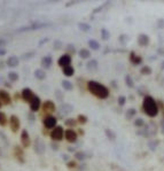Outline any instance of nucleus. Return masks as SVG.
Here are the masks:
<instances>
[{
	"mask_svg": "<svg viewBox=\"0 0 164 171\" xmlns=\"http://www.w3.org/2000/svg\"><path fill=\"white\" fill-rule=\"evenodd\" d=\"M87 87H88V91L99 99H107L109 97L108 87L101 83H98L95 80H90L87 83Z\"/></svg>",
	"mask_w": 164,
	"mask_h": 171,
	"instance_id": "f257e3e1",
	"label": "nucleus"
},
{
	"mask_svg": "<svg viewBox=\"0 0 164 171\" xmlns=\"http://www.w3.org/2000/svg\"><path fill=\"white\" fill-rule=\"evenodd\" d=\"M142 108H144V112H146L149 117H155L158 114L157 102H156V101L154 100V98L151 97V95H146L144 98Z\"/></svg>",
	"mask_w": 164,
	"mask_h": 171,
	"instance_id": "f03ea898",
	"label": "nucleus"
},
{
	"mask_svg": "<svg viewBox=\"0 0 164 171\" xmlns=\"http://www.w3.org/2000/svg\"><path fill=\"white\" fill-rule=\"evenodd\" d=\"M47 26H51V23H30L29 26H21L16 30V32L19 33H23V32H29V31H33V30H39V29H44Z\"/></svg>",
	"mask_w": 164,
	"mask_h": 171,
	"instance_id": "7ed1b4c3",
	"label": "nucleus"
},
{
	"mask_svg": "<svg viewBox=\"0 0 164 171\" xmlns=\"http://www.w3.org/2000/svg\"><path fill=\"white\" fill-rule=\"evenodd\" d=\"M156 132H157V126H156V124L154 122H151L147 125H145L142 128V130H140L137 133L140 134V136H142V137H151V136L156 134Z\"/></svg>",
	"mask_w": 164,
	"mask_h": 171,
	"instance_id": "20e7f679",
	"label": "nucleus"
},
{
	"mask_svg": "<svg viewBox=\"0 0 164 171\" xmlns=\"http://www.w3.org/2000/svg\"><path fill=\"white\" fill-rule=\"evenodd\" d=\"M63 137H64V130H63L62 126H55V128L53 129V131L51 132V138H52L53 140H55V141L62 140Z\"/></svg>",
	"mask_w": 164,
	"mask_h": 171,
	"instance_id": "39448f33",
	"label": "nucleus"
},
{
	"mask_svg": "<svg viewBox=\"0 0 164 171\" xmlns=\"http://www.w3.org/2000/svg\"><path fill=\"white\" fill-rule=\"evenodd\" d=\"M9 126H10V130H12L14 133H16V132L19 131L21 123H20V119H19V117H17L16 115H12V116L9 117Z\"/></svg>",
	"mask_w": 164,
	"mask_h": 171,
	"instance_id": "423d86ee",
	"label": "nucleus"
},
{
	"mask_svg": "<svg viewBox=\"0 0 164 171\" xmlns=\"http://www.w3.org/2000/svg\"><path fill=\"white\" fill-rule=\"evenodd\" d=\"M46 149V146H45V142L43 141V139L40 138H36V141H34V152L37 154H44V152Z\"/></svg>",
	"mask_w": 164,
	"mask_h": 171,
	"instance_id": "0eeeda50",
	"label": "nucleus"
},
{
	"mask_svg": "<svg viewBox=\"0 0 164 171\" xmlns=\"http://www.w3.org/2000/svg\"><path fill=\"white\" fill-rule=\"evenodd\" d=\"M56 123H58V119L52 115H48L46 118L44 119V126L46 129H54L56 126Z\"/></svg>",
	"mask_w": 164,
	"mask_h": 171,
	"instance_id": "6e6552de",
	"label": "nucleus"
},
{
	"mask_svg": "<svg viewBox=\"0 0 164 171\" xmlns=\"http://www.w3.org/2000/svg\"><path fill=\"white\" fill-rule=\"evenodd\" d=\"M40 107H41L40 98L39 97H37V95H34L32 98V100L30 101V109H31V112H38L40 109Z\"/></svg>",
	"mask_w": 164,
	"mask_h": 171,
	"instance_id": "1a4fd4ad",
	"label": "nucleus"
},
{
	"mask_svg": "<svg viewBox=\"0 0 164 171\" xmlns=\"http://www.w3.org/2000/svg\"><path fill=\"white\" fill-rule=\"evenodd\" d=\"M72 112H73V106L70 105V104H62L59 108V114L61 116L71 114Z\"/></svg>",
	"mask_w": 164,
	"mask_h": 171,
	"instance_id": "9d476101",
	"label": "nucleus"
},
{
	"mask_svg": "<svg viewBox=\"0 0 164 171\" xmlns=\"http://www.w3.org/2000/svg\"><path fill=\"white\" fill-rule=\"evenodd\" d=\"M70 63H71V56H70L69 54H63V55H61L59 61H58V64H59L60 67H62V68L70 66Z\"/></svg>",
	"mask_w": 164,
	"mask_h": 171,
	"instance_id": "9b49d317",
	"label": "nucleus"
},
{
	"mask_svg": "<svg viewBox=\"0 0 164 171\" xmlns=\"http://www.w3.org/2000/svg\"><path fill=\"white\" fill-rule=\"evenodd\" d=\"M64 138L69 141V142H75L77 140V132L73 131L72 129H68L64 131Z\"/></svg>",
	"mask_w": 164,
	"mask_h": 171,
	"instance_id": "f8f14e48",
	"label": "nucleus"
},
{
	"mask_svg": "<svg viewBox=\"0 0 164 171\" xmlns=\"http://www.w3.org/2000/svg\"><path fill=\"white\" fill-rule=\"evenodd\" d=\"M0 101L2 105H10V102H12L9 93L5 90H0Z\"/></svg>",
	"mask_w": 164,
	"mask_h": 171,
	"instance_id": "ddd939ff",
	"label": "nucleus"
},
{
	"mask_svg": "<svg viewBox=\"0 0 164 171\" xmlns=\"http://www.w3.org/2000/svg\"><path fill=\"white\" fill-rule=\"evenodd\" d=\"M21 142H22L23 147H29L31 145V139H30V136L26 130H23L21 133Z\"/></svg>",
	"mask_w": 164,
	"mask_h": 171,
	"instance_id": "4468645a",
	"label": "nucleus"
},
{
	"mask_svg": "<svg viewBox=\"0 0 164 171\" xmlns=\"http://www.w3.org/2000/svg\"><path fill=\"white\" fill-rule=\"evenodd\" d=\"M43 109H44V112H46V114H52V112H55V105H54V102L51 101V100H47L44 102V106H43Z\"/></svg>",
	"mask_w": 164,
	"mask_h": 171,
	"instance_id": "2eb2a0df",
	"label": "nucleus"
},
{
	"mask_svg": "<svg viewBox=\"0 0 164 171\" xmlns=\"http://www.w3.org/2000/svg\"><path fill=\"white\" fill-rule=\"evenodd\" d=\"M6 64L9 67V68H16V67H19V64H20V60H19L17 56L12 55V56H9V58L6 60Z\"/></svg>",
	"mask_w": 164,
	"mask_h": 171,
	"instance_id": "dca6fc26",
	"label": "nucleus"
},
{
	"mask_svg": "<svg viewBox=\"0 0 164 171\" xmlns=\"http://www.w3.org/2000/svg\"><path fill=\"white\" fill-rule=\"evenodd\" d=\"M138 44L140 46H148L149 45V37L146 33H140L138 36Z\"/></svg>",
	"mask_w": 164,
	"mask_h": 171,
	"instance_id": "f3484780",
	"label": "nucleus"
},
{
	"mask_svg": "<svg viewBox=\"0 0 164 171\" xmlns=\"http://www.w3.org/2000/svg\"><path fill=\"white\" fill-rule=\"evenodd\" d=\"M53 64V59L51 55H46V56H44L43 59H41V67L44 68V69H49Z\"/></svg>",
	"mask_w": 164,
	"mask_h": 171,
	"instance_id": "a211bd4d",
	"label": "nucleus"
},
{
	"mask_svg": "<svg viewBox=\"0 0 164 171\" xmlns=\"http://www.w3.org/2000/svg\"><path fill=\"white\" fill-rule=\"evenodd\" d=\"M33 97H34V94H33V92L30 88L26 87V88H24V90L22 91V98H23V100L26 101V102H28V101L30 102V101L32 100Z\"/></svg>",
	"mask_w": 164,
	"mask_h": 171,
	"instance_id": "6ab92c4d",
	"label": "nucleus"
},
{
	"mask_svg": "<svg viewBox=\"0 0 164 171\" xmlns=\"http://www.w3.org/2000/svg\"><path fill=\"white\" fill-rule=\"evenodd\" d=\"M34 77L38 79V80H44V79H46L47 75H46V71L44 70V69H41V68H38V69H36L34 70Z\"/></svg>",
	"mask_w": 164,
	"mask_h": 171,
	"instance_id": "aec40b11",
	"label": "nucleus"
},
{
	"mask_svg": "<svg viewBox=\"0 0 164 171\" xmlns=\"http://www.w3.org/2000/svg\"><path fill=\"white\" fill-rule=\"evenodd\" d=\"M130 59H131V62L133 64H136V66H138V64H141V62H142V58L141 56H139L137 55L134 52H132L130 54Z\"/></svg>",
	"mask_w": 164,
	"mask_h": 171,
	"instance_id": "412c9836",
	"label": "nucleus"
},
{
	"mask_svg": "<svg viewBox=\"0 0 164 171\" xmlns=\"http://www.w3.org/2000/svg\"><path fill=\"white\" fill-rule=\"evenodd\" d=\"M98 67H99V63L95 59L88 60V62L86 63V68H87L88 70H97Z\"/></svg>",
	"mask_w": 164,
	"mask_h": 171,
	"instance_id": "4be33fe9",
	"label": "nucleus"
},
{
	"mask_svg": "<svg viewBox=\"0 0 164 171\" xmlns=\"http://www.w3.org/2000/svg\"><path fill=\"white\" fill-rule=\"evenodd\" d=\"M62 73L67 77H71V76H73V74H75V69L71 66L64 67V68H62Z\"/></svg>",
	"mask_w": 164,
	"mask_h": 171,
	"instance_id": "5701e85b",
	"label": "nucleus"
},
{
	"mask_svg": "<svg viewBox=\"0 0 164 171\" xmlns=\"http://www.w3.org/2000/svg\"><path fill=\"white\" fill-rule=\"evenodd\" d=\"M80 59L85 60V59H90L91 58V52L87 50V48H82L80 51L78 52Z\"/></svg>",
	"mask_w": 164,
	"mask_h": 171,
	"instance_id": "b1692460",
	"label": "nucleus"
},
{
	"mask_svg": "<svg viewBox=\"0 0 164 171\" xmlns=\"http://www.w3.org/2000/svg\"><path fill=\"white\" fill-rule=\"evenodd\" d=\"M7 77H8V80H9V82L15 83V82H17V80L20 79V75L17 73H15V71H9L8 75H7Z\"/></svg>",
	"mask_w": 164,
	"mask_h": 171,
	"instance_id": "393cba45",
	"label": "nucleus"
},
{
	"mask_svg": "<svg viewBox=\"0 0 164 171\" xmlns=\"http://www.w3.org/2000/svg\"><path fill=\"white\" fill-rule=\"evenodd\" d=\"M88 46L92 51H99L101 45L99 44V41H97L95 39H90L88 40Z\"/></svg>",
	"mask_w": 164,
	"mask_h": 171,
	"instance_id": "a878e982",
	"label": "nucleus"
},
{
	"mask_svg": "<svg viewBox=\"0 0 164 171\" xmlns=\"http://www.w3.org/2000/svg\"><path fill=\"white\" fill-rule=\"evenodd\" d=\"M61 85H62V87H63L66 91H71L72 88H73L72 83L71 82H69L68 79H63V80L61 82Z\"/></svg>",
	"mask_w": 164,
	"mask_h": 171,
	"instance_id": "bb28decb",
	"label": "nucleus"
},
{
	"mask_svg": "<svg viewBox=\"0 0 164 171\" xmlns=\"http://www.w3.org/2000/svg\"><path fill=\"white\" fill-rule=\"evenodd\" d=\"M34 55H36V52H34V51H29V52L22 54L21 59L24 60V61H29V60L33 59V58H34Z\"/></svg>",
	"mask_w": 164,
	"mask_h": 171,
	"instance_id": "cd10ccee",
	"label": "nucleus"
},
{
	"mask_svg": "<svg viewBox=\"0 0 164 171\" xmlns=\"http://www.w3.org/2000/svg\"><path fill=\"white\" fill-rule=\"evenodd\" d=\"M78 29L83 32H90L92 28L88 23H78Z\"/></svg>",
	"mask_w": 164,
	"mask_h": 171,
	"instance_id": "c85d7f7f",
	"label": "nucleus"
},
{
	"mask_svg": "<svg viewBox=\"0 0 164 171\" xmlns=\"http://www.w3.org/2000/svg\"><path fill=\"white\" fill-rule=\"evenodd\" d=\"M110 38V32L106 29V28H103V29H101V39L102 40H108Z\"/></svg>",
	"mask_w": 164,
	"mask_h": 171,
	"instance_id": "c756f323",
	"label": "nucleus"
},
{
	"mask_svg": "<svg viewBox=\"0 0 164 171\" xmlns=\"http://www.w3.org/2000/svg\"><path fill=\"white\" fill-rule=\"evenodd\" d=\"M134 125L137 126V128H144L145 125H146V123H145L144 118H141V117H138V118L134 119Z\"/></svg>",
	"mask_w": 164,
	"mask_h": 171,
	"instance_id": "7c9ffc66",
	"label": "nucleus"
},
{
	"mask_svg": "<svg viewBox=\"0 0 164 171\" xmlns=\"http://www.w3.org/2000/svg\"><path fill=\"white\" fill-rule=\"evenodd\" d=\"M125 84H126V86H129L130 88H132V87H134V82H133V79H132L131 76H125Z\"/></svg>",
	"mask_w": 164,
	"mask_h": 171,
	"instance_id": "2f4dec72",
	"label": "nucleus"
},
{
	"mask_svg": "<svg viewBox=\"0 0 164 171\" xmlns=\"http://www.w3.org/2000/svg\"><path fill=\"white\" fill-rule=\"evenodd\" d=\"M105 132H106V136L110 139L112 141H114V140L116 139V134H115V133H114V131H112L110 129H106Z\"/></svg>",
	"mask_w": 164,
	"mask_h": 171,
	"instance_id": "473e14b6",
	"label": "nucleus"
},
{
	"mask_svg": "<svg viewBox=\"0 0 164 171\" xmlns=\"http://www.w3.org/2000/svg\"><path fill=\"white\" fill-rule=\"evenodd\" d=\"M134 115H137V110L134 108H130L127 112H126V118L131 119L134 117Z\"/></svg>",
	"mask_w": 164,
	"mask_h": 171,
	"instance_id": "72a5a7b5",
	"label": "nucleus"
},
{
	"mask_svg": "<svg viewBox=\"0 0 164 171\" xmlns=\"http://www.w3.org/2000/svg\"><path fill=\"white\" fill-rule=\"evenodd\" d=\"M75 158H77L78 161H84L86 158L85 152H77V153H75Z\"/></svg>",
	"mask_w": 164,
	"mask_h": 171,
	"instance_id": "f704fd0d",
	"label": "nucleus"
},
{
	"mask_svg": "<svg viewBox=\"0 0 164 171\" xmlns=\"http://www.w3.org/2000/svg\"><path fill=\"white\" fill-rule=\"evenodd\" d=\"M7 123V116L4 112H0V125L5 126Z\"/></svg>",
	"mask_w": 164,
	"mask_h": 171,
	"instance_id": "c9c22d12",
	"label": "nucleus"
},
{
	"mask_svg": "<svg viewBox=\"0 0 164 171\" xmlns=\"http://www.w3.org/2000/svg\"><path fill=\"white\" fill-rule=\"evenodd\" d=\"M140 73L142 74V75H151V68L148 66H145L142 67L141 69H140Z\"/></svg>",
	"mask_w": 164,
	"mask_h": 171,
	"instance_id": "e433bc0d",
	"label": "nucleus"
},
{
	"mask_svg": "<svg viewBox=\"0 0 164 171\" xmlns=\"http://www.w3.org/2000/svg\"><path fill=\"white\" fill-rule=\"evenodd\" d=\"M64 124L68 125V126H75V125L77 124V121L75 118H67L64 121Z\"/></svg>",
	"mask_w": 164,
	"mask_h": 171,
	"instance_id": "4c0bfd02",
	"label": "nucleus"
},
{
	"mask_svg": "<svg viewBox=\"0 0 164 171\" xmlns=\"http://www.w3.org/2000/svg\"><path fill=\"white\" fill-rule=\"evenodd\" d=\"M77 121H78L80 124H86L88 119H87V117H86L85 115H79V116H78V119H77Z\"/></svg>",
	"mask_w": 164,
	"mask_h": 171,
	"instance_id": "58836bf2",
	"label": "nucleus"
},
{
	"mask_svg": "<svg viewBox=\"0 0 164 171\" xmlns=\"http://www.w3.org/2000/svg\"><path fill=\"white\" fill-rule=\"evenodd\" d=\"M158 141H155V140H153V141H149V142H148V147H149V148H151V151H155V149H156V147H157V144Z\"/></svg>",
	"mask_w": 164,
	"mask_h": 171,
	"instance_id": "ea45409f",
	"label": "nucleus"
},
{
	"mask_svg": "<svg viewBox=\"0 0 164 171\" xmlns=\"http://www.w3.org/2000/svg\"><path fill=\"white\" fill-rule=\"evenodd\" d=\"M55 97H56V100L62 101V100H63V93H62V91H60V90H55Z\"/></svg>",
	"mask_w": 164,
	"mask_h": 171,
	"instance_id": "a19ab883",
	"label": "nucleus"
},
{
	"mask_svg": "<svg viewBox=\"0 0 164 171\" xmlns=\"http://www.w3.org/2000/svg\"><path fill=\"white\" fill-rule=\"evenodd\" d=\"M125 102H126V98H125L124 95L118 97V105L121 106V107H123L125 105Z\"/></svg>",
	"mask_w": 164,
	"mask_h": 171,
	"instance_id": "79ce46f5",
	"label": "nucleus"
},
{
	"mask_svg": "<svg viewBox=\"0 0 164 171\" xmlns=\"http://www.w3.org/2000/svg\"><path fill=\"white\" fill-rule=\"evenodd\" d=\"M53 47H54L55 50H60V48L62 47V43H61L60 40H55V41L53 43Z\"/></svg>",
	"mask_w": 164,
	"mask_h": 171,
	"instance_id": "37998d69",
	"label": "nucleus"
},
{
	"mask_svg": "<svg viewBox=\"0 0 164 171\" xmlns=\"http://www.w3.org/2000/svg\"><path fill=\"white\" fill-rule=\"evenodd\" d=\"M158 29H164V19H160L157 20V23H156Z\"/></svg>",
	"mask_w": 164,
	"mask_h": 171,
	"instance_id": "c03bdc74",
	"label": "nucleus"
},
{
	"mask_svg": "<svg viewBox=\"0 0 164 171\" xmlns=\"http://www.w3.org/2000/svg\"><path fill=\"white\" fill-rule=\"evenodd\" d=\"M119 40H121L123 44H125V43L129 40V37H127L126 34H122V36H119Z\"/></svg>",
	"mask_w": 164,
	"mask_h": 171,
	"instance_id": "a18cd8bd",
	"label": "nucleus"
},
{
	"mask_svg": "<svg viewBox=\"0 0 164 171\" xmlns=\"http://www.w3.org/2000/svg\"><path fill=\"white\" fill-rule=\"evenodd\" d=\"M67 51H68V52H70V53H75L76 50H75V46H73V45L69 44V45L67 46Z\"/></svg>",
	"mask_w": 164,
	"mask_h": 171,
	"instance_id": "49530a36",
	"label": "nucleus"
},
{
	"mask_svg": "<svg viewBox=\"0 0 164 171\" xmlns=\"http://www.w3.org/2000/svg\"><path fill=\"white\" fill-rule=\"evenodd\" d=\"M6 48H2V47H0V56H4V55H6Z\"/></svg>",
	"mask_w": 164,
	"mask_h": 171,
	"instance_id": "de8ad7c7",
	"label": "nucleus"
},
{
	"mask_svg": "<svg viewBox=\"0 0 164 171\" xmlns=\"http://www.w3.org/2000/svg\"><path fill=\"white\" fill-rule=\"evenodd\" d=\"M47 41H48V38H44V39H41L40 40V43L38 44V46H43V45H44L45 43H47Z\"/></svg>",
	"mask_w": 164,
	"mask_h": 171,
	"instance_id": "09e8293b",
	"label": "nucleus"
},
{
	"mask_svg": "<svg viewBox=\"0 0 164 171\" xmlns=\"http://www.w3.org/2000/svg\"><path fill=\"white\" fill-rule=\"evenodd\" d=\"M157 54H160V55H164V48L163 47H160V48H158Z\"/></svg>",
	"mask_w": 164,
	"mask_h": 171,
	"instance_id": "8fccbe9b",
	"label": "nucleus"
},
{
	"mask_svg": "<svg viewBox=\"0 0 164 171\" xmlns=\"http://www.w3.org/2000/svg\"><path fill=\"white\" fill-rule=\"evenodd\" d=\"M5 44H7V41H6V40H4V39H1V40H0V46H2V45H5Z\"/></svg>",
	"mask_w": 164,
	"mask_h": 171,
	"instance_id": "3c124183",
	"label": "nucleus"
},
{
	"mask_svg": "<svg viewBox=\"0 0 164 171\" xmlns=\"http://www.w3.org/2000/svg\"><path fill=\"white\" fill-rule=\"evenodd\" d=\"M161 69H162V70H164V61L162 62V64H161Z\"/></svg>",
	"mask_w": 164,
	"mask_h": 171,
	"instance_id": "603ef678",
	"label": "nucleus"
},
{
	"mask_svg": "<svg viewBox=\"0 0 164 171\" xmlns=\"http://www.w3.org/2000/svg\"><path fill=\"white\" fill-rule=\"evenodd\" d=\"M162 132L164 133V122H162Z\"/></svg>",
	"mask_w": 164,
	"mask_h": 171,
	"instance_id": "864d4df0",
	"label": "nucleus"
},
{
	"mask_svg": "<svg viewBox=\"0 0 164 171\" xmlns=\"http://www.w3.org/2000/svg\"><path fill=\"white\" fill-rule=\"evenodd\" d=\"M1 107H2V104H1V101H0V108H1Z\"/></svg>",
	"mask_w": 164,
	"mask_h": 171,
	"instance_id": "5fc2aeb1",
	"label": "nucleus"
}]
</instances>
